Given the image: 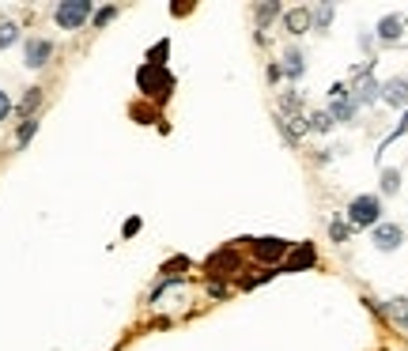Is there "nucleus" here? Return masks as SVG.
I'll return each mask as SVG.
<instances>
[{
	"label": "nucleus",
	"mask_w": 408,
	"mask_h": 351,
	"mask_svg": "<svg viewBox=\"0 0 408 351\" xmlns=\"http://www.w3.org/2000/svg\"><path fill=\"white\" fill-rule=\"evenodd\" d=\"M356 95H351V103L356 106H370L382 98V83H374V76H370V64H363V68H356Z\"/></svg>",
	"instance_id": "obj_4"
},
{
	"label": "nucleus",
	"mask_w": 408,
	"mask_h": 351,
	"mask_svg": "<svg viewBox=\"0 0 408 351\" xmlns=\"http://www.w3.org/2000/svg\"><path fill=\"white\" fill-rule=\"evenodd\" d=\"M8 114H12V98H8L4 91H0V125L8 121Z\"/></svg>",
	"instance_id": "obj_25"
},
{
	"label": "nucleus",
	"mask_w": 408,
	"mask_h": 351,
	"mask_svg": "<svg viewBox=\"0 0 408 351\" xmlns=\"http://www.w3.org/2000/svg\"><path fill=\"white\" fill-rule=\"evenodd\" d=\"M382 223V200L374 193H363L348 204V227H378Z\"/></svg>",
	"instance_id": "obj_2"
},
{
	"label": "nucleus",
	"mask_w": 408,
	"mask_h": 351,
	"mask_svg": "<svg viewBox=\"0 0 408 351\" xmlns=\"http://www.w3.org/2000/svg\"><path fill=\"white\" fill-rule=\"evenodd\" d=\"M34 133H38V117H27V121L20 125V133H15V144L27 147V144H31V136H34Z\"/></svg>",
	"instance_id": "obj_17"
},
{
	"label": "nucleus",
	"mask_w": 408,
	"mask_h": 351,
	"mask_svg": "<svg viewBox=\"0 0 408 351\" xmlns=\"http://www.w3.org/2000/svg\"><path fill=\"white\" fill-rule=\"evenodd\" d=\"M303 72H306L303 53H299V50H287V57H284V76L295 83V80H303Z\"/></svg>",
	"instance_id": "obj_13"
},
{
	"label": "nucleus",
	"mask_w": 408,
	"mask_h": 351,
	"mask_svg": "<svg viewBox=\"0 0 408 351\" xmlns=\"http://www.w3.org/2000/svg\"><path fill=\"white\" fill-rule=\"evenodd\" d=\"M348 223H340V219H337V223H329V238H333V242H344V238H348Z\"/></svg>",
	"instance_id": "obj_23"
},
{
	"label": "nucleus",
	"mask_w": 408,
	"mask_h": 351,
	"mask_svg": "<svg viewBox=\"0 0 408 351\" xmlns=\"http://www.w3.org/2000/svg\"><path fill=\"white\" fill-rule=\"evenodd\" d=\"M276 15H280V4H261V8H257V23H272L276 20Z\"/></svg>",
	"instance_id": "obj_22"
},
{
	"label": "nucleus",
	"mask_w": 408,
	"mask_h": 351,
	"mask_svg": "<svg viewBox=\"0 0 408 351\" xmlns=\"http://www.w3.org/2000/svg\"><path fill=\"white\" fill-rule=\"evenodd\" d=\"M284 27H287V34H306L310 31V12H306V8L284 12Z\"/></svg>",
	"instance_id": "obj_12"
},
{
	"label": "nucleus",
	"mask_w": 408,
	"mask_h": 351,
	"mask_svg": "<svg viewBox=\"0 0 408 351\" xmlns=\"http://www.w3.org/2000/svg\"><path fill=\"white\" fill-rule=\"evenodd\" d=\"M53 20H57L61 31H80L91 20V0H61L53 8Z\"/></svg>",
	"instance_id": "obj_3"
},
{
	"label": "nucleus",
	"mask_w": 408,
	"mask_h": 351,
	"mask_svg": "<svg viewBox=\"0 0 408 351\" xmlns=\"http://www.w3.org/2000/svg\"><path fill=\"white\" fill-rule=\"evenodd\" d=\"M405 34V15H382L378 20V31H374V38L382 42V45H389V42H397Z\"/></svg>",
	"instance_id": "obj_10"
},
{
	"label": "nucleus",
	"mask_w": 408,
	"mask_h": 351,
	"mask_svg": "<svg viewBox=\"0 0 408 351\" xmlns=\"http://www.w3.org/2000/svg\"><path fill=\"white\" fill-rule=\"evenodd\" d=\"M15 38H20V27L15 23H0V50H8Z\"/></svg>",
	"instance_id": "obj_19"
},
{
	"label": "nucleus",
	"mask_w": 408,
	"mask_h": 351,
	"mask_svg": "<svg viewBox=\"0 0 408 351\" xmlns=\"http://www.w3.org/2000/svg\"><path fill=\"white\" fill-rule=\"evenodd\" d=\"M280 110H284V114H291V117H299L303 98H299V95H284V98H280ZM284 114H280V117H284Z\"/></svg>",
	"instance_id": "obj_21"
},
{
	"label": "nucleus",
	"mask_w": 408,
	"mask_h": 351,
	"mask_svg": "<svg viewBox=\"0 0 408 351\" xmlns=\"http://www.w3.org/2000/svg\"><path fill=\"white\" fill-rule=\"evenodd\" d=\"M114 15H117V8H114V4H110V8H99V12H95V27H106L110 20H114Z\"/></svg>",
	"instance_id": "obj_24"
},
{
	"label": "nucleus",
	"mask_w": 408,
	"mask_h": 351,
	"mask_svg": "<svg viewBox=\"0 0 408 351\" xmlns=\"http://www.w3.org/2000/svg\"><path fill=\"white\" fill-rule=\"evenodd\" d=\"M136 83H140V91L147 98H155V103H163L166 95L174 91V76L166 72V64H140V72H136Z\"/></svg>",
	"instance_id": "obj_1"
},
{
	"label": "nucleus",
	"mask_w": 408,
	"mask_h": 351,
	"mask_svg": "<svg viewBox=\"0 0 408 351\" xmlns=\"http://www.w3.org/2000/svg\"><path fill=\"white\" fill-rule=\"evenodd\" d=\"M310 23L318 27V31H326V27L333 23V8L326 4V8H318V12H310Z\"/></svg>",
	"instance_id": "obj_20"
},
{
	"label": "nucleus",
	"mask_w": 408,
	"mask_h": 351,
	"mask_svg": "<svg viewBox=\"0 0 408 351\" xmlns=\"http://www.w3.org/2000/svg\"><path fill=\"white\" fill-rule=\"evenodd\" d=\"M329 98H333V106H329V117H333V121H344V125L356 121V103L348 98V87H344V83H333V87H329Z\"/></svg>",
	"instance_id": "obj_5"
},
{
	"label": "nucleus",
	"mask_w": 408,
	"mask_h": 351,
	"mask_svg": "<svg viewBox=\"0 0 408 351\" xmlns=\"http://www.w3.org/2000/svg\"><path fill=\"white\" fill-rule=\"evenodd\" d=\"M333 125H337V121L329 117V110H314V114L306 117V128H310V133H329Z\"/></svg>",
	"instance_id": "obj_14"
},
{
	"label": "nucleus",
	"mask_w": 408,
	"mask_h": 351,
	"mask_svg": "<svg viewBox=\"0 0 408 351\" xmlns=\"http://www.w3.org/2000/svg\"><path fill=\"white\" fill-rule=\"evenodd\" d=\"M23 57H27V68H42V64H50V57H53V42L50 38H31Z\"/></svg>",
	"instance_id": "obj_9"
},
{
	"label": "nucleus",
	"mask_w": 408,
	"mask_h": 351,
	"mask_svg": "<svg viewBox=\"0 0 408 351\" xmlns=\"http://www.w3.org/2000/svg\"><path fill=\"white\" fill-rule=\"evenodd\" d=\"M397 189H401V174H397V170H382V193H386V197H393Z\"/></svg>",
	"instance_id": "obj_18"
},
{
	"label": "nucleus",
	"mask_w": 408,
	"mask_h": 351,
	"mask_svg": "<svg viewBox=\"0 0 408 351\" xmlns=\"http://www.w3.org/2000/svg\"><path fill=\"white\" fill-rule=\"evenodd\" d=\"M382 103L397 106V110L408 106V76H393V80L382 83Z\"/></svg>",
	"instance_id": "obj_7"
},
{
	"label": "nucleus",
	"mask_w": 408,
	"mask_h": 351,
	"mask_svg": "<svg viewBox=\"0 0 408 351\" xmlns=\"http://www.w3.org/2000/svg\"><path fill=\"white\" fill-rule=\"evenodd\" d=\"M370 242H374V249H382V253H393V249H401V242H405V230L397 223H378L374 234H370Z\"/></svg>",
	"instance_id": "obj_6"
},
{
	"label": "nucleus",
	"mask_w": 408,
	"mask_h": 351,
	"mask_svg": "<svg viewBox=\"0 0 408 351\" xmlns=\"http://www.w3.org/2000/svg\"><path fill=\"white\" fill-rule=\"evenodd\" d=\"M38 103H42V87H27L23 103H20V117H23V121L34 114V110H38Z\"/></svg>",
	"instance_id": "obj_15"
},
{
	"label": "nucleus",
	"mask_w": 408,
	"mask_h": 351,
	"mask_svg": "<svg viewBox=\"0 0 408 351\" xmlns=\"http://www.w3.org/2000/svg\"><path fill=\"white\" fill-rule=\"evenodd\" d=\"M386 313H389V318H393L401 329H408V299H389Z\"/></svg>",
	"instance_id": "obj_16"
},
{
	"label": "nucleus",
	"mask_w": 408,
	"mask_h": 351,
	"mask_svg": "<svg viewBox=\"0 0 408 351\" xmlns=\"http://www.w3.org/2000/svg\"><path fill=\"white\" fill-rule=\"evenodd\" d=\"M287 249H291V242H284V238H254L257 261H280V257H287Z\"/></svg>",
	"instance_id": "obj_8"
},
{
	"label": "nucleus",
	"mask_w": 408,
	"mask_h": 351,
	"mask_svg": "<svg viewBox=\"0 0 408 351\" xmlns=\"http://www.w3.org/2000/svg\"><path fill=\"white\" fill-rule=\"evenodd\" d=\"M136 230H140V219H136V216H133V219H129V223L122 227V234H125V238H133V234H136Z\"/></svg>",
	"instance_id": "obj_26"
},
{
	"label": "nucleus",
	"mask_w": 408,
	"mask_h": 351,
	"mask_svg": "<svg viewBox=\"0 0 408 351\" xmlns=\"http://www.w3.org/2000/svg\"><path fill=\"white\" fill-rule=\"evenodd\" d=\"M314 261H318V253H314V246H310V242H306V246H299L291 257H287L284 272H303V269H310Z\"/></svg>",
	"instance_id": "obj_11"
}]
</instances>
